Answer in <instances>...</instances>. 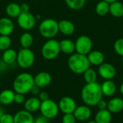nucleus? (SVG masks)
<instances>
[{"label":"nucleus","mask_w":123,"mask_h":123,"mask_svg":"<svg viewBox=\"0 0 123 123\" xmlns=\"http://www.w3.org/2000/svg\"><path fill=\"white\" fill-rule=\"evenodd\" d=\"M103 94L101 89V85L97 83H86L81 89V97L86 105L89 107L97 106L98 102L102 99Z\"/></svg>","instance_id":"obj_1"},{"label":"nucleus","mask_w":123,"mask_h":123,"mask_svg":"<svg viewBox=\"0 0 123 123\" xmlns=\"http://www.w3.org/2000/svg\"><path fill=\"white\" fill-rule=\"evenodd\" d=\"M68 66L72 72L81 75L90 67V64L86 55L76 52L69 56L68 59Z\"/></svg>","instance_id":"obj_2"},{"label":"nucleus","mask_w":123,"mask_h":123,"mask_svg":"<svg viewBox=\"0 0 123 123\" xmlns=\"http://www.w3.org/2000/svg\"><path fill=\"white\" fill-rule=\"evenodd\" d=\"M34 85V77L28 72H22L14 78L13 89L15 93L26 94L30 91Z\"/></svg>","instance_id":"obj_3"},{"label":"nucleus","mask_w":123,"mask_h":123,"mask_svg":"<svg viewBox=\"0 0 123 123\" xmlns=\"http://www.w3.org/2000/svg\"><path fill=\"white\" fill-rule=\"evenodd\" d=\"M39 32L45 38H53L59 32L58 22L52 18L45 19L39 25Z\"/></svg>","instance_id":"obj_4"},{"label":"nucleus","mask_w":123,"mask_h":123,"mask_svg":"<svg viewBox=\"0 0 123 123\" xmlns=\"http://www.w3.org/2000/svg\"><path fill=\"white\" fill-rule=\"evenodd\" d=\"M61 49L59 41L55 39H48L42 46L41 54L46 60H53L60 54Z\"/></svg>","instance_id":"obj_5"},{"label":"nucleus","mask_w":123,"mask_h":123,"mask_svg":"<svg viewBox=\"0 0 123 123\" xmlns=\"http://www.w3.org/2000/svg\"><path fill=\"white\" fill-rule=\"evenodd\" d=\"M35 60L34 52L30 48H22L17 53V63L22 69L31 67Z\"/></svg>","instance_id":"obj_6"},{"label":"nucleus","mask_w":123,"mask_h":123,"mask_svg":"<svg viewBox=\"0 0 123 123\" xmlns=\"http://www.w3.org/2000/svg\"><path fill=\"white\" fill-rule=\"evenodd\" d=\"M39 110L40 111L42 115L50 120L55 118L58 115L59 107L58 104H57L55 101L49 99L46 101H41Z\"/></svg>","instance_id":"obj_7"},{"label":"nucleus","mask_w":123,"mask_h":123,"mask_svg":"<svg viewBox=\"0 0 123 123\" xmlns=\"http://www.w3.org/2000/svg\"><path fill=\"white\" fill-rule=\"evenodd\" d=\"M92 41L88 36H80L75 41V50L76 53L87 55L92 50Z\"/></svg>","instance_id":"obj_8"},{"label":"nucleus","mask_w":123,"mask_h":123,"mask_svg":"<svg viewBox=\"0 0 123 123\" xmlns=\"http://www.w3.org/2000/svg\"><path fill=\"white\" fill-rule=\"evenodd\" d=\"M35 17L30 12H21L20 14L17 17V24L23 30H32L35 27Z\"/></svg>","instance_id":"obj_9"},{"label":"nucleus","mask_w":123,"mask_h":123,"mask_svg":"<svg viewBox=\"0 0 123 123\" xmlns=\"http://www.w3.org/2000/svg\"><path fill=\"white\" fill-rule=\"evenodd\" d=\"M97 73L104 80H112L116 75V69L111 63L103 62L98 66Z\"/></svg>","instance_id":"obj_10"},{"label":"nucleus","mask_w":123,"mask_h":123,"mask_svg":"<svg viewBox=\"0 0 123 123\" xmlns=\"http://www.w3.org/2000/svg\"><path fill=\"white\" fill-rule=\"evenodd\" d=\"M76 107L75 100L70 96H64L61 98L58 102L59 110H61L63 114L74 113Z\"/></svg>","instance_id":"obj_11"},{"label":"nucleus","mask_w":123,"mask_h":123,"mask_svg":"<svg viewBox=\"0 0 123 123\" xmlns=\"http://www.w3.org/2000/svg\"><path fill=\"white\" fill-rule=\"evenodd\" d=\"M73 114L75 116L76 120L84 122L88 120L91 117L92 110L87 105H81L76 107Z\"/></svg>","instance_id":"obj_12"},{"label":"nucleus","mask_w":123,"mask_h":123,"mask_svg":"<svg viewBox=\"0 0 123 123\" xmlns=\"http://www.w3.org/2000/svg\"><path fill=\"white\" fill-rule=\"evenodd\" d=\"M52 81V77L48 72H40L34 77L35 85L40 88L48 86Z\"/></svg>","instance_id":"obj_13"},{"label":"nucleus","mask_w":123,"mask_h":123,"mask_svg":"<svg viewBox=\"0 0 123 123\" xmlns=\"http://www.w3.org/2000/svg\"><path fill=\"white\" fill-rule=\"evenodd\" d=\"M14 25L12 20L9 17L0 18V35L10 36L14 31Z\"/></svg>","instance_id":"obj_14"},{"label":"nucleus","mask_w":123,"mask_h":123,"mask_svg":"<svg viewBox=\"0 0 123 123\" xmlns=\"http://www.w3.org/2000/svg\"><path fill=\"white\" fill-rule=\"evenodd\" d=\"M35 118L31 112L27 110H20L14 116V123H34Z\"/></svg>","instance_id":"obj_15"},{"label":"nucleus","mask_w":123,"mask_h":123,"mask_svg":"<svg viewBox=\"0 0 123 123\" xmlns=\"http://www.w3.org/2000/svg\"><path fill=\"white\" fill-rule=\"evenodd\" d=\"M87 59L89 62L90 65L98 67L105 62V55L104 54L98 50L91 51L87 55Z\"/></svg>","instance_id":"obj_16"},{"label":"nucleus","mask_w":123,"mask_h":123,"mask_svg":"<svg viewBox=\"0 0 123 123\" xmlns=\"http://www.w3.org/2000/svg\"><path fill=\"white\" fill-rule=\"evenodd\" d=\"M59 32L65 36H71L75 32L74 24L67 20H62L58 22Z\"/></svg>","instance_id":"obj_17"},{"label":"nucleus","mask_w":123,"mask_h":123,"mask_svg":"<svg viewBox=\"0 0 123 123\" xmlns=\"http://www.w3.org/2000/svg\"><path fill=\"white\" fill-rule=\"evenodd\" d=\"M101 89L103 96H112L117 91V86L112 80H105L101 84Z\"/></svg>","instance_id":"obj_18"},{"label":"nucleus","mask_w":123,"mask_h":123,"mask_svg":"<svg viewBox=\"0 0 123 123\" xmlns=\"http://www.w3.org/2000/svg\"><path fill=\"white\" fill-rule=\"evenodd\" d=\"M107 109L112 113H118L123 110V99L120 97L111 99L107 102Z\"/></svg>","instance_id":"obj_19"},{"label":"nucleus","mask_w":123,"mask_h":123,"mask_svg":"<svg viewBox=\"0 0 123 123\" xmlns=\"http://www.w3.org/2000/svg\"><path fill=\"white\" fill-rule=\"evenodd\" d=\"M59 44H60L61 51H62L65 54L71 55L76 51L75 42H74L71 39H68V38L63 39L61 41H59Z\"/></svg>","instance_id":"obj_20"},{"label":"nucleus","mask_w":123,"mask_h":123,"mask_svg":"<svg viewBox=\"0 0 123 123\" xmlns=\"http://www.w3.org/2000/svg\"><path fill=\"white\" fill-rule=\"evenodd\" d=\"M41 104V101L38 99V97H30L28 99L25 100L24 105L25 110L30 112H35L40 109Z\"/></svg>","instance_id":"obj_21"},{"label":"nucleus","mask_w":123,"mask_h":123,"mask_svg":"<svg viewBox=\"0 0 123 123\" xmlns=\"http://www.w3.org/2000/svg\"><path fill=\"white\" fill-rule=\"evenodd\" d=\"M97 123H110L112 121V113L107 109H99L95 116Z\"/></svg>","instance_id":"obj_22"},{"label":"nucleus","mask_w":123,"mask_h":123,"mask_svg":"<svg viewBox=\"0 0 123 123\" xmlns=\"http://www.w3.org/2000/svg\"><path fill=\"white\" fill-rule=\"evenodd\" d=\"M15 92L10 89H5L0 93V103L3 105H9L14 102Z\"/></svg>","instance_id":"obj_23"},{"label":"nucleus","mask_w":123,"mask_h":123,"mask_svg":"<svg viewBox=\"0 0 123 123\" xmlns=\"http://www.w3.org/2000/svg\"><path fill=\"white\" fill-rule=\"evenodd\" d=\"M17 52L13 49H8L2 54V60L6 65H12L17 61Z\"/></svg>","instance_id":"obj_24"},{"label":"nucleus","mask_w":123,"mask_h":123,"mask_svg":"<svg viewBox=\"0 0 123 123\" xmlns=\"http://www.w3.org/2000/svg\"><path fill=\"white\" fill-rule=\"evenodd\" d=\"M109 13L115 17H121L123 16V3L119 1L110 4Z\"/></svg>","instance_id":"obj_25"},{"label":"nucleus","mask_w":123,"mask_h":123,"mask_svg":"<svg viewBox=\"0 0 123 123\" xmlns=\"http://www.w3.org/2000/svg\"><path fill=\"white\" fill-rule=\"evenodd\" d=\"M21 12L20 5L17 3L12 2L6 7V13L10 18H17Z\"/></svg>","instance_id":"obj_26"},{"label":"nucleus","mask_w":123,"mask_h":123,"mask_svg":"<svg viewBox=\"0 0 123 123\" xmlns=\"http://www.w3.org/2000/svg\"><path fill=\"white\" fill-rule=\"evenodd\" d=\"M34 41L33 36L29 32L23 33L19 38V43L22 48H30Z\"/></svg>","instance_id":"obj_27"},{"label":"nucleus","mask_w":123,"mask_h":123,"mask_svg":"<svg viewBox=\"0 0 123 123\" xmlns=\"http://www.w3.org/2000/svg\"><path fill=\"white\" fill-rule=\"evenodd\" d=\"M110 4L102 0L99 1L95 7V12L99 16H105L109 13Z\"/></svg>","instance_id":"obj_28"},{"label":"nucleus","mask_w":123,"mask_h":123,"mask_svg":"<svg viewBox=\"0 0 123 123\" xmlns=\"http://www.w3.org/2000/svg\"><path fill=\"white\" fill-rule=\"evenodd\" d=\"M84 79L86 83H92L97 82L98 73L96 72V70L92 67H89L84 73Z\"/></svg>","instance_id":"obj_29"},{"label":"nucleus","mask_w":123,"mask_h":123,"mask_svg":"<svg viewBox=\"0 0 123 123\" xmlns=\"http://www.w3.org/2000/svg\"><path fill=\"white\" fill-rule=\"evenodd\" d=\"M86 0H65L66 5L73 10H79L82 9Z\"/></svg>","instance_id":"obj_30"},{"label":"nucleus","mask_w":123,"mask_h":123,"mask_svg":"<svg viewBox=\"0 0 123 123\" xmlns=\"http://www.w3.org/2000/svg\"><path fill=\"white\" fill-rule=\"evenodd\" d=\"M12 40L9 36H1L0 35V50L5 51L11 47Z\"/></svg>","instance_id":"obj_31"},{"label":"nucleus","mask_w":123,"mask_h":123,"mask_svg":"<svg viewBox=\"0 0 123 123\" xmlns=\"http://www.w3.org/2000/svg\"><path fill=\"white\" fill-rule=\"evenodd\" d=\"M113 48L117 55L123 57V38H120L115 41Z\"/></svg>","instance_id":"obj_32"},{"label":"nucleus","mask_w":123,"mask_h":123,"mask_svg":"<svg viewBox=\"0 0 123 123\" xmlns=\"http://www.w3.org/2000/svg\"><path fill=\"white\" fill-rule=\"evenodd\" d=\"M76 119L73 113L64 114L62 118V123H76Z\"/></svg>","instance_id":"obj_33"},{"label":"nucleus","mask_w":123,"mask_h":123,"mask_svg":"<svg viewBox=\"0 0 123 123\" xmlns=\"http://www.w3.org/2000/svg\"><path fill=\"white\" fill-rule=\"evenodd\" d=\"M0 123H14V116L4 113L0 118Z\"/></svg>","instance_id":"obj_34"},{"label":"nucleus","mask_w":123,"mask_h":123,"mask_svg":"<svg viewBox=\"0 0 123 123\" xmlns=\"http://www.w3.org/2000/svg\"><path fill=\"white\" fill-rule=\"evenodd\" d=\"M25 94H19V93H15L14 95V102L18 104H21L25 103Z\"/></svg>","instance_id":"obj_35"},{"label":"nucleus","mask_w":123,"mask_h":123,"mask_svg":"<svg viewBox=\"0 0 123 123\" xmlns=\"http://www.w3.org/2000/svg\"><path fill=\"white\" fill-rule=\"evenodd\" d=\"M34 123H49V119L41 115L35 119Z\"/></svg>","instance_id":"obj_36"},{"label":"nucleus","mask_w":123,"mask_h":123,"mask_svg":"<svg viewBox=\"0 0 123 123\" xmlns=\"http://www.w3.org/2000/svg\"><path fill=\"white\" fill-rule=\"evenodd\" d=\"M38 99L41 101H46V100L49 99V95L45 91H40L39 93V94H38Z\"/></svg>","instance_id":"obj_37"},{"label":"nucleus","mask_w":123,"mask_h":123,"mask_svg":"<svg viewBox=\"0 0 123 123\" xmlns=\"http://www.w3.org/2000/svg\"><path fill=\"white\" fill-rule=\"evenodd\" d=\"M99 109H107V102L103 99H101L97 104Z\"/></svg>","instance_id":"obj_38"},{"label":"nucleus","mask_w":123,"mask_h":123,"mask_svg":"<svg viewBox=\"0 0 123 123\" xmlns=\"http://www.w3.org/2000/svg\"><path fill=\"white\" fill-rule=\"evenodd\" d=\"M30 92L32 95L37 96V95H38L39 93L40 92V88H39V87L37 86L36 85H34V86L32 87V88H31V90H30Z\"/></svg>","instance_id":"obj_39"},{"label":"nucleus","mask_w":123,"mask_h":123,"mask_svg":"<svg viewBox=\"0 0 123 123\" xmlns=\"http://www.w3.org/2000/svg\"><path fill=\"white\" fill-rule=\"evenodd\" d=\"M20 8H21V11L22 12H30V6L26 4V3H23L20 5Z\"/></svg>","instance_id":"obj_40"},{"label":"nucleus","mask_w":123,"mask_h":123,"mask_svg":"<svg viewBox=\"0 0 123 123\" xmlns=\"http://www.w3.org/2000/svg\"><path fill=\"white\" fill-rule=\"evenodd\" d=\"M120 94L123 96V83L120 85Z\"/></svg>","instance_id":"obj_41"},{"label":"nucleus","mask_w":123,"mask_h":123,"mask_svg":"<svg viewBox=\"0 0 123 123\" xmlns=\"http://www.w3.org/2000/svg\"><path fill=\"white\" fill-rule=\"evenodd\" d=\"M103 1H106V2H107L109 4H111V3H112L114 1H118V0H103Z\"/></svg>","instance_id":"obj_42"},{"label":"nucleus","mask_w":123,"mask_h":123,"mask_svg":"<svg viewBox=\"0 0 123 123\" xmlns=\"http://www.w3.org/2000/svg\"><path fill=\"white\" fill-rule=\"evenodd\" d=\"M4 111H3V109L0 107V118H1V117L2 116V115L4 114Z\"/></svg>","instance_id":"obj_43"},{"label":"nucleus","mask_w":123,"mask_h":123,"mask_svg":"<svg viewBox=\"0 0 123 123\" xmlns=\"http://www.w3.org/2000/svg\"><path fill=\"white\" fill-rule=\"evenodd\" d=\"M87 123H97L94 120V121H89V122H88Z\"/></svg>","instance_id":"obj_44"},{"label":"nucleus","mask_w":123,"mask_h":123,"mask_svg":"<svg viewBox=\"0 0 123 123\" xmlns=\"http://www.w3.org/2000/svg\"><path fill=\"white\" fill-rule=\"evenodd\" d=\"M92 1H95V0H92Z\"/></svg>","instance_id":"obj_45"},{"label":"nucleus","mask_w":123,"mask_h":123,"mask_svg":"<svg viewBox=\"0 0 123 123\" xmlns=\"http://www.w3.org/2000/svg\"></svg>","instance_id":"obj_46"}]
</instances>
